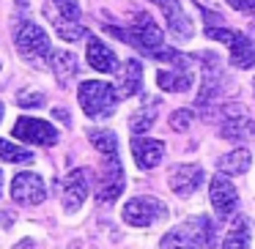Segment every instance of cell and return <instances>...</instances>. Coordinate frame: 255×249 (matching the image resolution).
I'll return each mask as SVG.
<instances>
[{"label":"cell","instance_id":"obj_2","mask_svg":"<svg viewBox=\"0 0 255 249\" xmlns=\"http://www.w3.org/2000/svg\"><path fill=\"white\" fill-rule=\"evenodd\" d=\"M80 107L88 118L94 121H102V118H110L116 112V104H118V93L113 85L102 83V80H88V83L80 85Z\"/></svg>","mask_w":255,"mask_h":249},{"label":"cell","instance_id":"obj_7","mask_svg":"<svg viewBox=\"0 0 255 249\" xmlns=\"http://www.w3.org/2000/svg\"><path fill=\"white\" fill-rule=\"evenodd\" d=\"M11 134L17 140H22V143H30V145H55L58 143V129L52 123L41 121V118H30V115L17 118Z\"/></svg>","mask_w":255,"mask_h":249},{"label":"cell","instance_id":"obj_11","mask_svg":"<svg viewBox=\"0 0 255 249\" xmlns=\"http://www.w3.org/2000/svg\"><path fill=\"white\" fill-rule=\"evenodd\" d=\"M11 197L17 200L19 205H39V203H44L47 189H44L41 175H36V172H17L14 181H11Z\"/></svg>","mask_w":255,"mask_h":249},{"label":"cell","instance_id":"obj_5","mask_svg":"<svg viewBox=\"0 0 255 249\" xmlns=\"http://www.w3.org/2000/svg\"><path fill=\"white\" fill-rule=\"evenodd\" d=\"M206 36L228 44V50H231V66H236V69H253L255 66V47L250 44V39L244 33L228 30V28H209Z\"/></svg>","mask_w":255,"mask_h":249},{"label":"cell","instance_id":"obj_14","mask_svg":"<svg viewBox=\"0 0 255 249\" xmlns=\"http://www.w3.org/2000/svg\"><path fill=\"white\" fill-rule=\"evenodd\" d=\"M124 186H127V178H124L121 170V162L118 156H107V165H105V178H102V186H99V203H113V200L121 197Z\"/></svg>","mask_w":255,"mask_h":249},{"label":"cell","instance_id":"obj_27","mask_svg":"<svg viewBox=\"0 0 255 249\" xmlns=\"http://www.w3.org/2000/svg\"><path fill=\"white\" fill-rule=\"evenodd\" d=\"M189 126H192V110H176L170 115V129H176V132H187Z\"/></svg>","mask_w":255,"mask_h":249},{"label":"cell","instance_id":"obj_3","mask_svg":"<svg viewBox=\"0 0 255 249\" xmlns=\"http://www.w3.org/2000/svg\"><path fill=\"white\" fill-rule=\"evenodd\" d=\"M110 33L118 36L121 41H127V44L137 47V50L148 52V55H154L156 50H162V30H159V25H156L145 11H140L137 17H134V25L129 30L110 28Z\"/></svg>","mask_w":255,"mask_h":249},{"label":"cell","instance_id":"obj_20","mask_svg":"<svg viewBox=\"0 0 255 249\" xmlns=\"http://www.w3.org/2000/svg\"><path fill=\"white\" fill-rule=\"evenodd\" d=\"M156 112H159V99H151V96H145L143 110H137V112L132 115V121H129V126H132V132H134V137H143V134L148 132L151 126H154Z\"/></svg>","mask_w":255,"mask_h":249},{"label":"cell","instance_id":"obj_26","mask_svg":"<svg viewBox=\"0 0 255 249\" xmlns=\"http://www.w3.org/2000/svg\"><path fill=\"white\" fill-rule=\"evenodd\" d=\"M50 3L55 11H61L63 19H69V22L80 19V0H50Z\"/></svg>","mask_w":255,"mask_h":249},{"label":"cell","instance_id":"obj_19","mask_svg":"<svg viewBox=\"0 0 255 249\" xmlns=\"http://www.w3.org/2000/svg\"><path fill=\"white\" fill-rule=\"evenodd\" d=\"M50 66H52V72H55V77L61 80V85H66L69 80H74V77H77V72H80L77 55L69 52V50H55V52H52V55H50Z\"/></svg>","mask_w":255,"mask_h":249},{"label":"cell","instance_id":"obj_4","mask_svg":"<svg viewBox=\"0 0 255 249\" xmlns=\"http://www.w3.org/2000/svg\"><path fill=\"white\" fill-rule=\"evenodd\" d=\"M14 44H17L19 55L25 58V61H44L47 55H52L50 52V39H47L44 28H39L36 22H30V19H22V22L14 28Z\"/></svg>","mask_w":255,"mask_h":249},{"label":"cell","instance_id":"obj_22","mask_svg":"<svg viewBox=\"0 0 255 249\" xmlns=\"http://www.w3.org/2000/svg\"><path fill=\"white\" fill-rule=\"evenodd\" d=\"M250 165H253V154H250L247 148L231 151V154L220 162V167L228 172V175H244V172L250 170Z\"/></svg>","mask_w":255,"mask_h":249},{"label":"cell","instance_id":"obj_33","mask_svg":"<svg viewBox=\"0 0 255 249\" xmlns=\"http://www.w3.org/2000/svg\"><path fill=\"white\" fill-rule=\"evenodd\" d=\"M25 3H28V0H19V6H25Z\"/></svg>","mask_w":255,"mask_h":249},{"label":"cell","instance_id":"obj_31","mask_svg":"<svg viewBox=\"0 0 255 249\" xmlns=\"http://www.w3.org/2000/svg\"><path fill=\"white\" fill-rule=\"evenodd\" d=\"M0 192H3V170H0Z\"/></svg>","mask_w":255,"mask_h":249},{"label":"cell","instance_id":"obj_1","mask_svg":"<svg viewBox=\"0 0 255 249\" xmlns=\"http://www.w3.org/2000/svg\"><path fill=\"white\" fill-rule=\"evenodd\" d=\"M214 244L217 227L209 216H189L162 238V249H211Z\"/></svg>","mask_w":255,"mask_h":249},{"label":"cell","instance_id":"obj_23","mask_svg":"<svg viewBox=\"0 0 255 249\" xmlns=\"http://www.w3.org/2000/svg\"><path fill=\"white\" fill-rule=\"evenodd\" d=\"M88 140H91V145H94L99 154L118 156V137H116V132H107V129H91Z\"/></svg>","mask_w":255,"mask_h":249},{"label":"cell","instance_id":"obj_12","mask_svg":"<svg viewBox=\"0 0 255 249\" xmlns=\"http://www.w3.org/2000/svg\"><path fill=\"white\" fill-rule=\"evenodd\" d=\"M203 167L200 165H178L170 170V178H167V183H170V189L178 194V197H189V194H195L200 189V183H203Z\"/></svg>","mask_w":255,"mask_h":249},{"label":"cell","instance_id":"obj_24","mask_svg":"<svg viewBox=\"0 0 255 249\" xmlns=\"http://www.w3.org/2000/svg\"><path fill=\"white\" fill-rule=\"evenodd\" d=\"M47 17L52 19V25H55L58 36H61L63 41H80V39H83V36H85V28H80L77 22H69V19L58 17L55 11H47Z\"/></svg>","mask_w":255,"mask_h":249},{"label":"cell","instance_id":"obj_8","mask_svg":"<svg viewBox=\"0 0 255 249\" xmlns=\"http://www.w3.org/2000/svg\"><path fill=\"white\" fill-rule=\"evenodd\" d=\"M91 192V178L88 170H72L61 183V200H63V211L66 214H77L83 208V203L88 200Z\"/></svg>","mask_w":255,"mask_h":249},{"label":"cell","instance_id":"obj_13","mask_svg":"<svg viewBox=\"0 0 255 249\" xmlns=\"http://www.w3.org/2000/svg\"><path fill=\"white\" fill-rule=\"evenodd\" d=\"M151 3H156V6L162 8L167 28H170V33L176 36V39L187 41V39H192V36H195L192 19L181 11V3H178V0H151Z\"/></svg>","mask_w":255,"mask_h":249},{"label":"cell","instance_id":"obj_17","mask_svg":"<svg viewBox=\"0 0 255 249\" xmlns=\"http://www.w3.org/2000/svg\"><path fill=\"white\" fill-rule=\"evenodd\" d=\"M156 85L167 93H184V90L192 88V72L189 69H162L156 72Z\"/></svg>","mask_w":255,"mask_h":249},{"label":"cell","instance_id":"obj_28","mask_svg":"<svg viewBox=\"0 0 255 249\" xmlns=\"http://www.w3.org/2000/svg\"><path fill=\"white\" fill-rule=\"evenodd\" d=\"M17 104L25 107V110H30V107H41L44 104V96H41L39 90H22V93H17Z\"/></svg>","mask_w":255,"mask_h":249},{"label":"cell","instance_id":"obj_16","mask_svg":"<svg viewBox=\"0 0 255 249\" xmlns=\"http://www.w3.org/2000/svg\"><path fill=\"white\" fill-rule=\"evenodd\" d=\"M88 63H91V69H96L102 74H113L118 69L116 52L99 39H88Z\"/></svg>","mask_w":255,"mask_h":249},{"label":"cell","instance_id":"obj_18","mask_svg":"<svg viewBox=\"0 0 255 249\" xmlns=\"http://www.w3.org/2000/svg\"><path fill=\"white\" fill-rule=\"evenodd\" d=\"M140 88H143V66H140V61L129 58L118 77V96H134Z\"/></svg>","mask_w":255,"mask_h":249},{"label":"cell","instance_id":"obj_32","mask_svg":"<svg viewBox=\"0 0 255 249\" xmlns=\"http://www.w3.org/2000/svg\"><path fill=\"white\" fill-rule=\"evenodd\" d=\"M0 121H3V101H0Z\"/></svg>","mask_w":255,"mask_h":249},{"label":"cell","instance_id":"obj_25","mask_svg":"<svg viewBox=\"0 0 255 249\" xmlns=\"http://www.w3.org/2000/svg\"><path fill=\"white\" fill-rule=\"evenodd\" d=\"M0 159L3 162H14V165H28L33 162V154L28 148H19L17 143H8V140H0Z\"/></svg>","mask_w":255,"mask_h":249},{"label":"cell","instance_id":"obj_15","mask_svg":"<svg viewBox=\"0 0 255 249\" xmlns=\"http://www.w3.org/2000/svg\"><path fill=\"white\" fill-rule=\"evenodd\" d=\"M162 154H165V143L162 140L132 137V156H134V165L140 170H154L162 162Z\"/></svg>","mask_w":255,"mask_h":249},{"label":"cell","instance_id":"obj_9","mask_svg":"<svg viewBox=\"0 0 255 249\" xmlns=\"http://www.w3.org/2000/svg\"><path fill=\"white\" fill-rule=\"evenodd\" d=\"M222 112H225V115H222V123H220V137H225V140H247V137L255 134V123H253V118L244 112V107L228 104Z\"/></svg>","mask_w":255,"mask_h":249},{"label":"cell","instance_id":"obj_10","mask_svg":"<svg viewBox=\"0 0 255 249\" xmlns=\"http://www.w3.org/2000/svg\"><path fill=\"white\" fill-rule=\"evenodd\" d=\"M209 197H211V208H214L217 219H228L236 211L239 203V192L225 175H214L209 183Z\"/></svg>","mask_w":255,"mask_h":249},{"label":"cell","instance_id":"obj_29","mask_svg":"<svg viewBox=\"0 0 255 249\" xmlns=\"http://www.w3.org/2000/svg\"><path fill=\"white\" fill-rule=\"evenodd\" d=\"M228 3L242 14H255V0H228Z\"/></svg>","mask_w":255,"mask_h":249},{"label":"cell","instance_id":"obj_30","mask_svg":"<svg viewBox=\"0 0 255 249\" xmlns=\"http://www.w3.org/2000/svg\"><path fill=\"white\" fill-rule=\"evenodd\" d=\"M52 115L58 118V121H63V123H69V112L66 110H61V107H58V110H52Z\"/></svg>","mask_w":255,"mask_h":249},{"label":"cell","instance_id":"obj_21","mask_svg":"<svg viewBox=\"0 0 255 249\" xmlns=\"http://www.w3.org/2000/svg\"><path fill=\"white\" fill-rule=\"evenodd\" d=\"M222 249H250V219L247 216H236L231 230L225 233V244Z\"/></svg>","mask_w":255,"mask_h":249},{"label":"cell","instance_id":"obj_6","mask_svg":"<svg viewBox=\"0 0 255 249\" xmlns=\"http://www.w3.org/2000/svg\"><path fill=\"white\" fill-rule=\"evenodd\" d=\"M121 216L132 227H151L154 222H162L167 216V205L156 197H134L124 205Z\"/></svg>","mask_w":255,"mask_h":249}]
</instances>
